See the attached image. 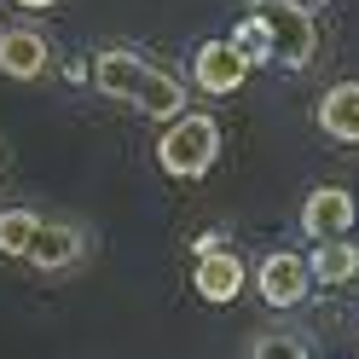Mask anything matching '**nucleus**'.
Returning <instances> with one entry per match:
<instances>
[{
  "label": "nucleus",
  "mask_w": 359,
  "mask_h": 359,
  "mask_svg": "<svg viewBox=\"0 0 359 359\" xmlns=\"http://www.w3.org/2000/svg\"><path fill=\"white\" fill-rule=\"evenodd\" d=\"M313 284H348V278H359V250L353 243H342V238H319L313 243Z\"/></svg>",
  "instance_id": "11"
},
{
  "label": "nucleus",
  "mask_w": 359,
  "mask_h": 359,
  "mask_svg": "<svg viewBox=\"0 0 359 359\" xmlns=\"http://www.w3.org/2000/svg\"><path fill=\"white\" fill-rule=\"evenodd\" d=\"M250 53L238 47V41H203V47L191 53V81L203 87V93H238L243 87V76H250Z\"/></svg>",
  "instance_id": "5"
},
{
  "label": "nucleus",
  "mask_w": 359,
  "mask_h": 359,
  "mask_svg": "<svg viewBox=\"0 0 359 359\" xmlns=\"http://www.w3.org/2000/svg\"><path fill=\"white\" fill-rule=\"evenodd\" d=\"M47 35L29 29V24H12V29H0V76H12V81H41L47 76Z\"/></svg>",
  "instance_id": "8"
},
{
  "label": "nucleus",
  "mask_w": 359,
  "mask_h": 359,
  "mask_svg": "<svg viewBox=\"0 0 359 359\" xmlns=\"http://www.w3.org/2000/svg\"><path fill=\"white\" fill-rule=\"evenodd\" d=\"M156 76V64L145 53H128V47H99L93 53V87L104 99H128V104H140V93L151 87Z\"/></svg>",
  "instance_id": "4"
},
{
  "label": "nucleus",
  "mask_w": 359,
  "mask_h": 359,
  "mask_svg": "<svg viewBox=\"0 0 359 359\" xmlns=\"http://www.w3.org/2000/svg\"><path fill=\"white\" fill-rule=\"evenodd\" d=\"M359 220V197L348 186H313L302 203V232L307 238H348Z\"/></svg>",
  "instance_id": "6"
},
{
  "label": "nucleus",
  "mask_w": 359,
  "mask_h": 359,
  "mask_svg": "<svg viewBox=\"0 0 359 359\" xmlns=\"http://www.w3.org/2000/svg\"><path fill=\"white\" fill-rule=\"evenodd\" d=\"M255 290H261V302L278 307V313L302 307V296L313 290V266H307V255H296V250L261 255V266H255Z\"/></svg>",
  "instance_id": "3"
},
{
  "label": "nucleus",
  "mask_w": 359,
  "mask_h": 359,
  "mask_svg": "<svg viewBox=\"0 0 359 359\" xmlns=\"http://www.w3.org/2000/svg\"><path fill=\"white\" fill-rule=\"evenodd\" d=\"M215 156H220V122L197 116V110L174 116L163 128V140H156V168L168 180H203L215 168Z\"/></svg>",
  "instance_id": "2"
},
{
  "label": "nucleus",
  "mask_w": 359,
  "mask_h": 359,
  "mask_svg": "<svg viewBox=\"0 0 359 359\" xmlns=\"http://www.w3.org/2000/svg\"><path fill=\"white\" fill-rule=\"evenodd\" d=\"M35 226H41V215H35V209H0V255L24 261V255H29V243H35Z\"/></svg>",
  "instance_id": "12"
},
{
  "label": "nucleus",
  "mask_w": 359,
  "mask_h": 359,
  "mask_svg": "<svg viewBox=\"0 0 359 359\" xmlns=\"http://www.w3.org/2000/svg\"><path fill=\"white\" fill-rule=\"evenodd\" d=\"M250 24L261 29L266 58L278 70H307L319 53V24H313V6H302V0H250Z\"/></svg>",
  "instance_id": "1"
},
{
  "label": "nucleus",
  "mask_w": 359,
  "mask_h": 359,
  "mask_svg": "<svg viewBox=\"0 0 359 359\" xmlns=\"http://www.w3.org/2000/svg\"><path fill=\"white\" fill-rule=\"evenodd\" d=\"M319 128L342 145H359V81H336L319 99Z\"/></svg>",
  "instance_id": "10"
},
{
  "label": "nucleus",
  "mask_w": 359,
  "mask_h": 359,
  "mask_svg": "<svg viewBox=\"0 0 359 359\" xmlns=\"http://www.w3.org/2000/svg\"><path fill=\"white\" fill-rule=\"evenodd\" d=\"M243 359H313V348H307L302 330H266V336H255V342H250V353H243Z\"/></svg>",
  "instance_id": "13"
},
{
  "label": "nucleus",
  "mask_w": 359,
  "mask_h": 359,
  "mask_svg": "<svg viewBox=\"0 0 359 359\" xmlns=\"http://www.w3.org/2000/svg\"><path fill=\"white\" fill-rule=\"evenodd\" d=\"M24 261L35 266V273H70V266L87 261V232L70 226V220H41Z\"/></svg>",
  "instance_id": "7"
},
{
  "label": "nucleus",
  "mask_w": 359,
  "mask_h": 359,
  "mask_svg": "<svg viewBox=\"0 0 359 359\" xmlns=\"http://www.w3.org/2000/svg\"><path fill=\"white\" fill-rule=\"evenodd\" d=\"M191 290H197L203 302H215V307L238 302V290H243V261H238L232 250H203V255H197V266H191Z\"/></svg>",
  "instance_id": "9"
},
{
  "label": "nucleus",
  "mask_w": 359,
  "mask_h": 359,
  "mask_svg": "<svg viewBox=\"0 0 359 359\" xmlns=\"http://www.w3.org/2000/svg\"><path fill=\"white\" fill-rule=\"evenodd\" d=\"M0 174H6V156H0Z\"/></svg>",
  "instance_id": "16"
},
{
  "label": "nucleus",
  "mask_w": 359,
  "mask_h": 359,
  "mask_svg": "<svg viewBox=\"0 0 359 359\" xmlns=\"http://www.w3.org/2000/svg\"><path fill=\"white\" fill-rule=\"evenodd\" d=\"M302 6H330V0H302Z\"/></svg>",
  "instance_id": "15"
},
{
  "label": "nucleus",
  "mask_w": 359,
  "mask_h": 359,
  "mask_svg": "<svg viewBox=\"0 0 359 359\" xmlns=\"http://www.w3.org/2000/svg\"><path fill=\"white\" fill-rule=\"evenodd\" d=\"M18 6H29V12H47V6H58V0H18Z\"/></svg>",
  "instance_id": "14"
}]
</instances>
